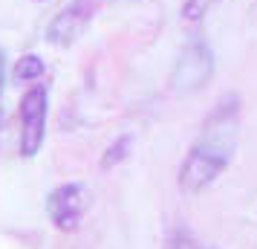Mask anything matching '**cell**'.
<instances>
[{"instance_id":"6da1fadb","label":"cell","mask_w":257,"mask_h":249,"mask_svg":"<svg viewBox=\"0 0 257 249\" xmlns=\"http://www.w3.org/2000/svg\"><path fill=\"white\" fill-rule=\"evenodd\" d=\"M240 136V99L228 96L211 110L199 139L191 145L185 162L179 165V189L188 194L208 189L231 165Z\"/></svg>"},{"instance_id":"7a4b0ae2","label":"cell","mask_w":257,"mask_h":249,"mask_svg":"<svg viewBox=\"0 0 257 249\" xmlns=\"http://www.w3.org/2000/svg\"><path fill=\"white\" fill-rule=\"evenodd\" d=\"M18 116H21V136H18V148L21 156L32 159L41 154L44 139H47V116H49V90L44 84H32L18 105Z\"/></svg>"},{"instance_id":"3957f363","label":"cell","mask_w":257,"mask_h":249,"mask_svg":"<svg viewBox=\"0 0 257 249\" xmlns=\"http://www.w3.org/2000/svg\"><path fill=\"white\" fill-rule=\"evenodd\" d=\"M90 206V189L84 183H64L58 189L49 191L47 197V214L61 232L78 229Z\"/></svg>"},{"instance_id":"277c9868","label":"cell","mask_w":257,"mask_h":249,"mask_svg":"<svg viewBox=\"0 0 257 249\" xmlns=\"http://www.w3.org/2000/svg\"><path fill=\"white\" fill-rule=\"evenodd\" d=\"M211 75H214V55H211L208 44L191 41L176 61L171 87H174V93H194L202 84L211 81Z\"/></svg>"},{"instance_id":"5b68a950","label":"cell","mask_w":257,"mask_h":249,"mask_svg":"<svg viewBox=\"0 0 257 249\" xmlns=\"http://www.w3.org/2000/svg\"><path fill=\"white\" fill-rule=\"evenodd\" d=\"M95 12V0H72L61 9L47 26V41L55 47H70L84 35Z\"/></svg>"},{"instance_id":"8992f818","label":"cell","mask_w":257,"mask_h":249,"mask_svg":"<svg viewBox=\"0 0 257 249\" xmlns=\"http://www.w3.org/2000/svg\"><path fill=\"white\" fill-rule=\"evenodd\" d=\"M44 70H47V67H44V58L29 52V55H24V58L15 64L12 78L15 81H38V78L44 75Z\"/></svg>"},{"instance_id":"52a82bcc","label":"cell","mask_w":257,"mask_h":249,"mask_svg":"<svg viewBox=\"0 0 257 249\" xmlns=\"http://www.w3.org/2000/svg\"><path fill=\"white\" fill-rule=\"evenodd\" d=\"M130 145H133V139H130V136H118L116 142H113V145L104 151V156H101V165L110 168V165H118L121 159H127Z\"/></svg>"},{"instance_id":"ba28073f","label":"cell","mask_w":257,"mask_h":249,"mask_svg":"<svg viewBox=\"0 0 257 249\" xmlns=\"http://www.w3.org/2000/svg\"><path fill=\"white\" fill-rule=\"evenodd\" d=\"M217 3H222V0H185L182 3V18L185 21H202Z\"/></svg>"},{"instance_id":"9c48e42d","label":"cell","mask_w":257,"mask_h":249,"mask_svg":"<svg viewBox=\"0 0 257 249\" xmlns=\"http://www.w3.org/2000/svg\"><path fill=\"white\" fill-rule=\"evenodd\" d=\"M3 78H6V70H3V52H0V96H3ZM0 116H3V110H0Z\"/></svg>"}]
</instances>
